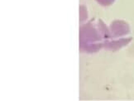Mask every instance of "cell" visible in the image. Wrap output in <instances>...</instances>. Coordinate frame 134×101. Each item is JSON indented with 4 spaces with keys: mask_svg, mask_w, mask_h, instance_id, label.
<instances>
[{
    "mask_svg": "<svg viewBox=\"0 0 134 101\" xmlns=\"http://www.w3.org/2000/svg\"><path fill=\"white\" fill-rule=\"evenodd\" d=\"M80 46L81 50L95 52L100 48L108 49L111 42L110 30L101 20L90 22L80 28Z\"/></svg>",
    "mask_w": 134,
    "mask_h": 101,
    "instance_id": "obj_1",
    "label": "cell"
},
{
    "mask_svg": "<svg viewBox=\"0 0 134 101\" xmlns=\"http://www.w3.org/2000/svg\"><path fill=\"white\" fill-rule=\"evenodd\" d=\"M109 30L111 34V42L108 50H117L127 46L132 41V37H129V25L124 21L122 20L113 21Z\"/></svg>",
    "mask_w": 134,
    "mask_h": 101,
    "instance_id": "obj_2",
    "label": "cell"
},
{
    "mask_svg": "<svg viewBox=\"0 0 134 101\" xmlns=\"http://www.w3.org/2000/svg\"><path fill=\"white\" fill-rule=\"evenodd\" d=\"M96 1L99 3L104 5V6H109V5H111L112 3H113V2H114L115 0H96Z\"/></svg>",
    "mask_w": 134,
    "mask_h": 101,
    "instance_id": "obj_3",
    "label": "cell"
}]
</instances>
